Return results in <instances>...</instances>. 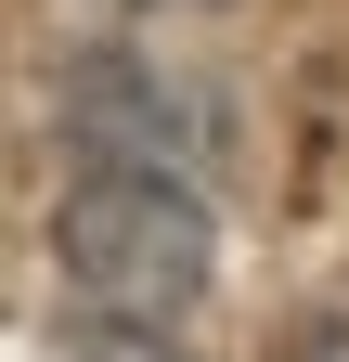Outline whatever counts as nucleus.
I'll list each match as a JSON object with an SVG mask.
<instances>
[{"instance_id": "obj_3", "label": "nucleus", "mask_w": 349, "mask_h": 362, "mask_svg": "<svg viewBox=\"0 0 349 362\" xmlns=\"http://www.w3.org/2000/svg\"><path fill=\"white\" fill-rule=\"evenodd\" d=\"M39 362H182V349H168V324H78V337H52Z\"/></svg>"}, {"instance_id": "obj_4", "label": "nucleus", "mask_w": 349, "mask_h": 362, "mask_svg": "<svg viewBox=\"0 0 349 362\" xmlns=\"http://www.w3.org/2000/svg\"><path fill=\"white\" fill-rule=\"evenodd\" d=\"M297 362H349V324H336V337H311V349H297Z\"/></svg>"}, {"instance_id": "obj_1", "label": "nucleus", "mask_w": 349, "mask_h": 362, "mask_svg": "<svg viewBox=\"0 0 349 362\" xmlns=\"http://www.w3.org/2000/svg\"><path fill=\"white\" fill-rule=\"evenodd\" d=\"M52 259L91 324H182L220 272V233H207V194L168 168H117L91 156V181L52 207Z\"/></svg>"}, {"instance_id": "obj_2", "label": "nucleus", "mask_w": 349, "mask_h": 362, "mask_svg": "<svg viewBox=\"0 0 349 362\" xmlns=\"http://www.w3.org/2000/svg\"><path fill=\"white\" fill-rule=\"evenodd\" d=\"M65 129L117 168H168V181H207L220 168V104L168 65H129V52H91L65 78Z\"/></svg>"}]
</instances>
